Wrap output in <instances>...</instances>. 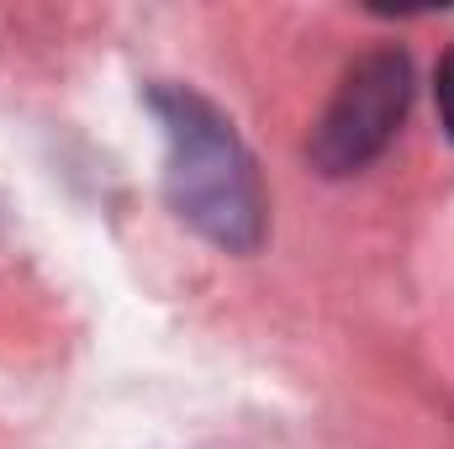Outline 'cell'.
<instances>
[{"mask_svg": "<svg viewBox=\"0 0 454 449\" xmlns=\"http://www.w3.org/2000/svg\"><path fill=\"white\" fill-rule=\"evenodd\" d=\"M412 106V59L402 48H370L343 69L333 101L323 106L312 138H307V159L317 175L343 180L370 169L391 138L402 132Z\"/></svg>", "mask_w": 454, "mask_h": 449, "instance_id": "cell-2", "label": "cell"}, {"mask_svg": "<svg viewBox=\"0 0 454 449\" xmlns=\"http://www.w3.org/2000/svg\"><path fill=\"white\" fill-rule=\"evenodd\" d=\"M434 96H439V122H444V132L454 138V43H450V53L439 59V75H434Z\"/></svg>", "mask_w": 454, "mask_h": 449, "instance_id": "cell-3", "label": "cell"}, {"mask_svg": "<svg viewBox=\"0 0 454 449\" xmlns=\"http://www.w3.org/2000/svg\"><path fill=\"white\" fill-rule=\"evenodd\" d=\"M148 112L164 127V196L175 217L223 254H254L270 232V196L232 122L191 85H148Z\"/></svg>", "mask_w": 454, "mask_h": 449, "instance_id": "cell-1", "label": "cell"}]
</instances>
